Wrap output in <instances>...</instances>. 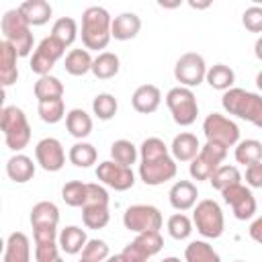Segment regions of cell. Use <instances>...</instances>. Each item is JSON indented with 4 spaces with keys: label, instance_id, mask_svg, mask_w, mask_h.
<instances>
[{
    "label": "cell",
    "instance_id": "obj_1",
    "mask_svg": "<svg viewBox=\"0 0 262 262\" xmlns=\"http://www.w3.org/2000/svg\"><path fill=\"white\" fill-rule=\"evenodd\" d=\"M113 18L102 6H88L82 12V45L88 51H100L113 39Z\"/></svg>",
    "mask_w": 262,
    "mask_h": 262
},
{
    "label": "cell",
    "instance_id": "obj_2",
    "mask_svg": "<svg viewBox=\"0 0 262 262\" xmlns=\"http://www.w3.org/2000/svg\"><path fill=\"white\" fill-rule=\"evenodd\" d=\"M221 106L227 115L244 119V121L262 129V94L233 86L227 92H223Z\"/></svg>",
    "mask_w": 262,
    "mask_h": 262
},
{
    "label": "cell",
    "instance_id": "obj_3",
    "mask_svg": "<svg viewBox=\"0 0 262 262\" xmlns=\"http://www.w3.org/2000/svg\"><path fill=\"white\" fill-rule=\"evenodd\" d=\"M0 129L4 133V143L8 149L20 154L31 141V125L20 106L8 104L0 111Z\"/></svg>",
    "mask_w": 262,
    "mask_h": 262
},
{
    "label": "cell",
    "instance_id": "obj_4",
    "mask_svg": "<svg viewBox=\"0 0 262 262\" xmlns=\"http://www.w3.org/2000/svg\"><path fill=\"white\" fill-rule=\"evenodd\" d=\"M0 29H2L4 41L10 43L16 49L18 57L31 55L35 39H33V33H31V25L23 18L18 8H10V10L4 12V16L0 20Z\"/></svg>",
    "mask_w": 262,
    "mask_h": 262
},
{
    "label": "cell",
    "instance_id": "obj_5",
    "mask_svg": "<svg viewBox=\"0 0 262 262\" xmlns=\"http://www.w3.org/2000/svg\"><path fill=\"white\" fill-rule=\"evenodd\" d=\"M192 223L205 239H217L223 235L225 219L221 205L213 199H203L192 209Z\"/></svg>",
    "mask_w": 262,
    "mask_h": 262
},
{
    "label": "cell",
    "instance_id": "obj_6",
    "mask_svg": "<svg viewBox=\"0 0 262 262\" xmlns=\"http://www.w3.org/2000/svg\"><path fill=\"white\" fill-rule=\"evenodd\" d=\"M166 106H168L174 123L180 127H190L196 121L199 102L190 88H184V86L170 88L166 94Z\"/></svg>",
    "mask_w": 262,
    "mask_h": 262
},
{
    "label": "cell",
    "instance_id": "obj_7",
    "mask_svg": "<svg viewBox=\"0 0 262 262\" xmlns=\"http://www.w3.org/2000/svg\"><path fill=\"white\" fill-rule=\"evenodd\" d=\"M207 63H205V57L196 51H186L182 53L176 63H174V78L176 82H180L178 86H184V88H194L199 84L205 82L207 78Z\"/></svg>",
    "mask_w": 262,
    "mask_h": 262
},
{
    "label": "cell",
    "instance_id": "obj_8",
    "mask_svg": "<svg viewBox=\"0 0 262 262\" xmlns=\"http://www.w3.org/2000/svg\"><path fill=\"white\" fill-rule=\"evenodd\" d=\"M203 133L207 141L221 143L225 147H233L239 143V127L235 121L221 113H211L203 121Z\"/></svg>",
    "mask_w": 262,
    "mask_h": 262
},
{
    "label": "cell",
    "instance_id": "obj_9",
    "mask_svg": "<svg viewBox=\"0 0 262 262\" xmlns=\"http://www.w3.org/2000/svg\"><path fill=\"white\" fill-rule=\"evenodd\" d=\"M162 223H164L162 213L154 205H131L123 213V225L133 233L160 231Z\"/></svg>",
    "mask_w": 262,
    "mask_h": 262
},
{
    "label": "cell",
    "instance_id": "obj_10",
    "mask_svg": "<svg viewBox=\"0 0 262 262\" xmlns=\"http://www.w3.org/2000/svg\"><path fill=\"white\" fill-rule=\"evenodd\" d=\"M178 172L176 160L172 154H164L158 158H147L139 160V178L143 180L145 186H160L168 180H172Z\"/></svg>",
    "mask_w": 262,
    "mask_h": 262
},
{
    "label": "cell",
    "instance_id": "obj_11",
    "mask_svg": "<svg viewBox=\"0 0 262 262\" xmlns=\"http://www.w3.org/2000/svg\"><path fill=\"white\" fill-rule=\"evenodd\" d=\"M66 53V45L59 43L55 37H43L39 41V45L35 47L33 55H31V72L41 76H49V72L53 70V66L63 57Z\"/></svg>",
    "mask_w": 262,
    "mask_h": 262
},
{
    "label": "cell",
    "instance_id": "obj_12",
    "mask_svg": "<svg viewBox=\"0 0 262 262\" xmlns=\"http://www.w3.org/2000/svg\"><path fill=\"white\" fill-rule=\"evenodd\" d=\"M162 248H164V239L160 231H145V233H137L135 239L129 242L119 256L123 262H147Z\"/></svg>",
    "mask_w": 262,
    "mask_h": 262
},
{
    "label": "cell",
    "instance_id": "obj_13",
    "mask_svg": "<svg viewBox=\"0 0 262 262\" xmlns=\"http://www.w3.org/2000/svg\"><path fill=\"white\" fill-rule=\"evenodd\" d=\"M221 196L231 207L233 217L237 221H248V219H252L256 215L258 203H256V196H254V192H252L250 186H246L242 182L239 184H233V186L225 188L221 192Z\"/></svg>",
    "mask_w": 262,
    "mask_h": 262
},
{
    "label": "cell",
    "instance_id": "obj_14",
    "mask_svg": "<svg viewBox=\"0 0 262 262\" xmlns=\"http://www.w3.org/2000/svg\"><path fill=\"white\" fill-rule=\"evenodd\" d=\"M96 178L100 180V184H104L108 188H115L119 192H125V190L133 188V184H135L133 170L127 168V166H121L113 160H104L96 166Z\"/></svg>",
    "mask_w": 262,
    "mask_h": 262
},
{
    "label": "cell",
    "instance_id": "obj_15",
    "mask_svg": "<svg viewBox=\"0 0 262 262\" xmlns=\"http://www.w3.org/2000/svg\"><path fill=\"white\" fill-rule=\"evenodd\" d=\"M35 162L45 172H59L66 164V149L59 139L55 137H43L35 145Z\"/></svg>",
    "mask_w": 262,
    "mask_h": 262
},
{
    "label": "cell",
    "instance_id": "obj_16",
    "mask_svg": "<svg viewBox=\"0 0 262 262\" xmlns=\"http://www.w3.org/2000/svg\"><path fill=\"white\" fill-rule=\"evenodd\" d=\"M168 199L178 213H184L188 209H194L199 199V188L192 180H176L168 192Z\"/></svg>",
    "mask_w": 262,
    "mask_h": 262
},
{
    "label": "cell",
    "instance_id": "obj_17",
    "mask_svg": "<svg viewBox=\"0 0 262 262\" xmlns=\"http://www.w3.org/2000/svg\"><path fill=\"white\" fill-rule=\"evenodd\" d=\"M131 104L141 115H151L162 104V92L156 84H141L131 94Z\"/></svg>",
    "mask_w": 262,
    "mask_h": 262
},
{
    "label": "cell",
    "instance_id": "obj_18",
    "mask_svg": "<svg viewBox=\"0 0 262 262\" xmlns=\"http://www.w3.org/2000/svg\"><path fill=\"white\" fill-rule=\"evenodd\" d=\"M201 151V143L199 137L190 131H182L172 139L170 145V154L176 162H192Z\"/></svg>",
    "mask_w": 262,
    "mask_h": 262
},
{
    "label": "cell",
    "instance_id": "obj_19",
    "mask_svg": "<svg viewBox=\"0 0 262 262\" xmlns=\"http://www.w3.org/2000/svg\"><path fill=\"white\" fill-rule=\"evenodd\" d=\"M2 262H31V242H29L27 233L12 231L6 237Z\"/></svg>",
    "mask_w": 262,
    "mask_h": 262
},
{
    "label": "cell",
    "instance_id": "obj_20",
    "mask_svg": "<svg viewBox=\"0 0 262 262\" xmlns=\"http://www.w3.org/2000/svg\"><path fill=\"white\" fill-rule=\"evenodd\" d=\"M35 170H37L35 162L25 154H14L6 162V176L16 184H25V182L33 180Z\"/></svg>",
    "mask_w": 262,
    "mask_h": 262
},
{
    "label": "cell",
    "instance_id": "obj_21",
    "mask_svg": "<svg viewBox=\"0 0 262 262\" xmlns=\"http://www.w3.org/2000/svg\"><path fill=\"white\" fill-rule=\"evenodd\" d=\"M141 31V18L135 12H121L113 18V39L117 41H129L135 39Z\"/></svg>",
    "mask_w": 262,
    "mask_h": 262
},
{
    "label": "cell",
    "instance_id": "obj_22",
    "mask_svg": "<svg viewBox=\"0 0 262 262\" xmlns=\"http://www.w3.org/2000/svg\"><path fill=\"white\" fill-rule=\"evenodd\" d=\"M16 59H18L16 49L2 39V43H0V82H2L4 88L12 86L18 80Z\"/></svg>",
    "mask_w": 262,
    "mask_h": 262
},
{
    "label": "cell",
    "instance_id": "obj_23",
    "mask_svg": "<svg viewBox=\"0 0 262 262\" xmlns=\"http://www.w3.org/2000/svg\"><path fill=\"white\" fill-rule=\"evenodd\" d=\"M18 12L23 14V18L31 25V27H41L45 23H49L53 8L47 0H25L18 6Z\"/></svg>",
    "mask_w": 262,
    "mask_h": 262
},
{
    "label": "cell",
    "instance_id": "obj_24",
    "mask_svg": "<svg viewBox=\"0 0 262 262\" xmlns=\"http://www.w3.org/2000/svg\"><path fill=\"white\" fill-rule=\"evenodd\" d=\"M57 244L61 248L63 254H80L84 250V246L88 244V235H86V229L78 227V225H68L59 231V237H57Z\"/></svg>",
    "mask_w": 262,
    "mask_h": 262
},
{
    "label": "cell",
    "instance_id": "obj_25",
    "mask_svg": "<svg viewBox=\"0 0 262 262\" xmlns=\"http://www.w3.org/2000/svg\"><path fill=\"white\" fill-rule=\"evenodd\" d=\"M31 227H57L59 223V209L51 201H39L31 209Z\"/></svg>",
    "mask_w": 262,
    "mask_h": 262
},
{
    "label": "cell",
    "instance_id": "obj_26",
    "mask_svg": "<svg viewBox=\"0 0 262 262\" xmlns=\"http://www.w3.org/2000/svg\"><path fill=\"white\" fill-rule=\"evenodd\" d=\"M66 129L78 141H84L92 133V117L84 108H72L66 115Z\"/></svg>",
    "mask_w": 262,
    "mask_h": 262
},
{
    "label": "cell",
    "instance_id": "obj_27",
    "mask_svg": "<svg viewBox=\"0 0 262 262\" xmlns=\"http://www.w3.org/2000/svg\"><path fill=\"white\" fill-rule=\"evenodd\" d=\"M92 63L94 57L90 55L88 49H70L66 59H63V68L70 76H86L88 72H92Z\"/></svg>",
    "mask_w": 262,
    "mask_h": 262
},
{
    "label": "cell",
    "instance_id": "obj_28",
    "mask_svg": "<svg viewBox=\"0 0 262 262\" xmlns=\"http://www.w3.org/2000/svg\"><path fill=\"white\" fill-rule=\"evenodd\" d=\"M121 70V59L117 53L113 51H100L96 57H94V63H92V74L98 78V80H111L119 74Z\"/></svg>",
    "mask_w": 262,
    "mask_h": 262
},
{
    "label": "cell",
    "instance_id": "obj_29",
    "mask_svg": "<svg viewBox=\"0 0 262 262\" xmlns=\"http://www.w3.org/2000/svg\"><path fill=\"white\" fill-rule=\"evenodd\" d=\"M205 82L213 88V90H221V92H227L229 88H233L235 84V72L225 66V63H215L207 70V78Z\"/></svg>",
    "mask_w": 262,
    "mask_h": 262
},
{
    "label": "cell",
    "instance_id": "obj_30",
    "mask_svg": "<svg viewBox=\"0 0 262 262\" xmlns=\"http://www.w3.org/2000/svg\"><path fill=\"white\" fill-rule=\"evenodd\" d=\"M184 262H221V256L205 239H192L184 248Z\"/></svg>",
    "mask_w": 262,
    "mask_h": 262
},
{
    "label": "cell",
    "instance_id": "obj_31",
    "mask_svg": "<svg viewBox=\"0 0 262 262\" xmlns=\"http://www.w3.org/2000/svg\"><path fill=\"white\" fill-rule=\"evenodd\" d=\"M33 92H35V98L37 102H43V100H53V98H61L63 96V84L59 78L55 76H41L35 86H33Z\"/></svg>",
    "mask_w": 262,
    "mask_h": 262
},
{
    "label": "cell",
    "instance_id": "obj_32",
    "mask_svg": "<svg viewBox=\"0 0 262 262\" xmlns=\"http://www.w3.org/2000/svg\"><path fill=\"white\" fill-rule=\"evenodd\" d=\"M137 158H139V147L133 141H129V139L113 141V145H111V160L113 162L131 168L137 162Z\"/></svg>",
    "mask_w": 262,
    "mask_h": 262
},
{
    "label": "cell",
    "instance_id": "obj_33",
    "mask_svg": "<svg viewBox=\"0 0 262 262\" xmlns=\"http://www.w3.org/2000/svg\"><path fill=\"white\" fill-rule=\"evenodd\" d=\"M96 158H98V151L88 141H76L68 151V160L76 168H90L92 164H96Z\"/></svg>",
    "mask_w": 262,
    "mask_h": 262
},
{
    "label": "cell",
    "instance_id": "obj_34",
    "mask_svg": "<svg viewBox=\"0 0 262 262\" xmlns=\"http://www.w3.org/2000/svg\"><path fill=\"white\" fill-rule=\"evenodd\" d=\"M233 156H235L237 164H244V166L258 164V162H262V141H258V139H242L235 145Z\"/></svg>",
    "mask_w": 262,
    "mask_h": 262
},
{
    "label": "cell",
    "instance_id": "obj_35",
    "mask_svg": "<svg viewBox=\"0 0 262 262\" xmlns=\"http://www.w3.org/2000/svg\"><path fill=\"white\" fill-rule=\"evenodd\" d=\"M209 182H211V186H213L215 190L223 192L225 188H229V186H233V184H239V182H242V174H239L237 166L221 164V166L213 172V176L209 178Z\"/></svg>",
    "mask_w": 262,
    "mask_h": 262
},
{
    "label": "cell",
    "instance_id": "obj_36",
    "mask_svg": "<svg viewBox=\"0 0 262 262\" xmlns=\"http://www.w3.org/2000/svg\"><path fill=\"white\" fill-rule=\"evenodd\" d=\"M82 221L88 229H102L111 221L108 205H86L82 207Z\"/></svg>",
    "mask_w": 262,
    "mask_h": 262
},
{
    "label": "cell",
    "instance_id": "obj_37",
    "mask_svg": "<svg viewBox=\"0 0 262 262\" xmlns=\"http://www.w3.org/2000/svg\"><path fill=\"white\" fill-rule=\"evenodd\" d=\"M51 37H55L59 43L70 47L78 39V23L72 16H59L51 27Z\"/></svg>",
    "mask_w": 262,
    "mask_h": 262
},
{
    "label": "cell",
    "instance_id": "obj_38",
    "mask_svg": "<svg viewBox=\"0 0 262 262\" xmlns=\"http://www.w3.org/2000/svg\"><path fill=\"white\" fill-rule=\"evenodd\" d=\"M61 199L68 207H84L88 199V182L70 180L61 188Z\"/></svg>",
    "mask_w": 262,
    "mask_h": 262
},
{
    "label": "cell",
    "instance_id": "obj_39",
    "mask_svg": "<svg viewBox=\"0 0 262 262\" xmlns=\"http://www.w3.org/2000/svg\"><path fill=\"white\" fill-rule=\"evenodd\" d=\"M119 111V102L115 98V94L111 92H100L92 98V113L96 115V119L100 121H111Z\"/></svg>",
    "mask_w": 262,
    "mask_h": 262
},
{
    "label": "cell",
    "instance_id": "obj_40",
    "mask_svg": "<svg viewBox=\"0 0 262 262\" xmlns=\"http://www.w3.org/2000/svg\"><path fill=\"white\" fill-rule=\"evenodd\" d=\"M37 113L41 117L43 123H49V125H55L59 123L61 119H66V104H63V98H53V100H43L37 104Z\"/></svg>",
    "mask_w": 262,
    "mask_h": 262
},
{
    "label": "cell",
    "instance_id": "obj_41",
    "mask_svg": "<svg viewBox=\"0 0 262 262\" xmlns=\"http://www.w3.org/2000/svg\"><path fill=\"white\" fill-rule=\"evenodd\" d=\"M166 227H168V233H170L174 239L180 242V239H188V237H190L194 223H192V219H190L188 215H184V213H174V215H170Z\"/></svg>",
    "mask_w": 262,
    "mask_h": 262
},
{
    "label": "cell",
    "instance_id": "obj_42",
    "mask_svg": "<svg viewBox=\"0 0 262 262\" xmlns=\"http://www.w3.org/2000/svg\"><path fill=\"white\" fill-rule=\"evenodd\" d=\"M108 256H111L108 244L104 239H98V237L88 239V244L82 250V258L88 260V262H104Z\"/></svg>",
    "mask_w": 262,
    "mask_h": 262
},
{
    "label": "cell",
    "instance_id": "obj_43",
    "mask_svg": "<svg viewBox=\"0 0 262 262\" xmlns=\"http://www.w3.org/2000/svg\"><path fill=\"white\" fill-rule=\"evenodd\" d=\"M217 168H219V166H215L213 162H209L205 156L199 154V156L188 164V174H190V178L196 180V182H199V180H209Z\"/></svg>",
    "mask_w": 262,
    "mask_h": 262
},
{
    "label": "cell",
    "instance_id": "obj_44",
    "mask_svg": "<svg viewBox=\"0 0 262 262\" xmlns=\"http://www.w3.org/2000/svg\"><path fill=\"white\" fill-rule=\"evenodd\" d=\"M242 25L250 33H262V6H258V4L248 6L242 14Z\"/></svg>",
    "mask_w": 262,
    "mask_h": 262
},
{
    "label": "cell",
    "instance_id": "obj_45",
    "mask_svg": "<svg viewBox=\"0 0 262 262\" xmlns=\"http://www.w3.org/2000/svg\"><path fill=\"white\" fill-rule=\"evenodd\" d=\"M59 244L57 242H39L35 244V260L37 262H53L59 258Z\"/></svg>",
    "mask_w": 262,
    "mask_h": 262
},
{
    "label": "cell",
    "instance_id": "obj_46",
    "mask_svg": "<svg viewBox=\"0 0 262 262\" xmlns=\"http://www.w3.org/2000/svg\"><path fill=\"white\" fill-rule=\"evenodd\" d=\"M227 149L229 147H225V145H221V143H215V141H207L205 145H201V156H205L209 162H213L215 166H221V162L225 160V156H227Z\"/></svg>",
    "mask_w": 262,
    "mask_h": 262
},
{
    "label": "cell",
    "instance_id": "obj_47",
    "mask_svg": "<svg viewBox=\"0 0 262 262\" xmlns=\"http://www.w3.org/2000/svg\"><path fill=\"white\" fill-rule=\"evenodd\" d=\"M246 186L262 188V162L246 166Z\"/></svg>",
    "mask_w": 262,
    "mask_h": 262
},
{
    "label": "cell",
    "instance_id": "obj_48",
    "mask_svg": "<svg viewBox=\"0 0 262 262\" xmlns=\"http://www.w3.org/2000/svg\"><path fill=\"white\" fill-rule=\"evenodd\" d=\"M57 237H59L57 227H35L33 229L35 244H39V242H57Z\"/></svg>",
    "mask_w": 262,
    "mask_h": 262
},
{
    "label": "cell",
    "instance_id": "obj_49",
    "mask_svg": "<svg viewBox=\"0 0 262 262\" xmlns=\"http://www.w3.org/2000/svg\"><path fill=\"white\" fill-rule=\"evenodd\" d=\"M248 233H250V237H252L256 244H260V246H262V215H260V217H256V219L252 221V225H250Z\"/></svg>",
    "mask_w": 262,
    "mask_h": 262
},
{
    "label": "cell",
    "instance_id": "obj_50",
    "mask_svg": "<svg viewBox=\"0 0 262 262\" xmlns=\"http://www.w3.org/2000/svg\"><path fill=\"white\" fill-rule=\"evenodd\" d=\"M254 55L262 61V35L256 39V43H254Z\"/></svg>",
    "mask_w": 262,
    "mask_h": 262
},
{
    "label": "cell",
    "instance_id": "obj_51",
    "mask_svg": "<svg viewBox=\"0 0 262 262\" xmlns=\"http://www.w3.org/2000/svg\"><path fill=\"white\" fill-rule=\"evenodd\" d=\"M190 8H196V10H203V8H209L211 2H188Z\"/></svg>",
    "mask_w": 262,
    "mask_h": 262
},
{
    "label": "cell",
    "instance_id": "obj_52",
    "mask_svg": "<svg viewBox=\"0 0 262 262\" xmlns=\"http://www.w3.org/2000/svg\"><path fill=\"white\" fill-rule=\"evenodd\" d=\"M256 86H258V90L262 92V70L256 74Z\"/></svg>",
    "mask_w": 262,
    "mask_h": 262
},
{
    "label": "cell",
    "instance_id": "obj_53",
    "mask_svg": "<svg viewBox=\"0 0 262 262\" xmlns=\"http://www.w3.org/2000/svg\"><path fill=\"white\" fill-rule=\"evenodd\" d=\"M104 262H123V260H121V256L117 254V256H108V258H106Z\"/></svg>",
    "mask_w": 262,
    "mask_h": 262
},
{
    "label": "cell",
    "instance_id": "obj_54",
    "mask_svg": "<svg viewBox=\"0 0 262 262\" xmlns=\"http://www.w3.org/2000/svg\"><path fill=\"white\" fill-rule=\"evenodd\" d=\"M162 262H182L180 258H176V256H168V258H164Z\"/></svg>",
    "mask_w": 262,
    "mask_h": 262
},
{
    "label": "cell",
    "instance_id": "obj_55",
    "mask_svg": "<svg viewBox=\"0 0 262 262\" xmlns=\"http://www.w3.org/2000/svg\"><path fill=\"white\" fill-rule=\"evenodd\" d=\"M53 262H63V260H61V256H59V258H55V260H53Z\"/></svg>",
    "mask_w": 262,
    "mask_h": 262
},
{
    "label": "cell",
    "instance_id": "obj_56",
    "mask_svg": "<svg viewBox=\"0 0 262 262\" xmlns=\"http://www.w3.org/2000/svg\"><path fill=\"white\" fill-rule=\"evenodd\" d=\"M78 262H88V260H84V258H80V260H78Z\"/></svg>",
    "mask_w": 262,
    "mask_h": 262
},
{
    "label": "cell",
    "instance_id": "obj_57",
    "mask_svg": "<svg viewBox=\"0 0 262 262\" xmlns=\"http://www.w3.org/2000/svg\"><path fill=\"white\" fill-rule=\"evenodd\" d=\"M233 262H246V260H233Z\"/></svg>",
    "mask_w": 262,
    "mask_h": 262
}]
</instances>
